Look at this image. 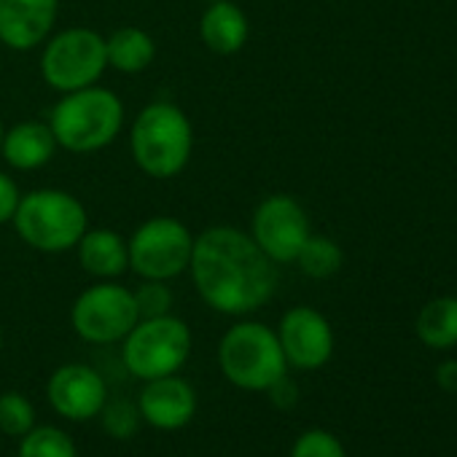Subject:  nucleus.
Wrapping results in <instances>:
<instances>
[{"instance_id":"nucleus-28","label":"nucleus","mask_w":457,"mask_h":457,"mask_svg":"<svg viewBox=\"0 0 457 457\" xmlns=\"http://www.w3.org/2000/svg\"><path fill=\"white\" fill-rule=\"evenodd\" d=\"M438 382L446 390H457V363H444L438 366Z\"/></svg>"},{"instance_id":"nucleus-23","label":"nucleus","mask_w":457,"mask_h":457,"mask_svg":"<svg viewBox=\"0 0 457 457\" xmlns=\"http://www.w3.org/2000/svg\"><path fill=\"white\" fill-rule=\"evenodd\" d=\"M103 420V430L113 438H132L140 428V409L137 403H132L129 398H113L105 401L103 411L97 414Z\"/></svg>"},{"instance_id":"nucleus-3","label":"nucleus","mask_w":457,"mask_h":457,"mask_svg":"<svg viewBox=\"0 0 457 457\" xmlns=\"http://www.w3.org/2000/svg\"><path fill=\"white\" fill-rule=\"evenodd\" d=\"M127 121V108L121 97L100 84L60 95L49 113V127L57 137V145L68 154L89 156L121 135Z\"/></svg>"},{"instance_id":"nucleus-5","label":"nucleus","mask_w":457,"mask_h":457,"mask_svg":"<svg viewBox=\"0 0 457 457\" xmlns=\"http://www.w3.org/2000/svg\"><path fill=\"white\" fill-rule=\"evenodd\" d=\"M218 366L223 377L245 393H267L288 374L278 331L259 320H237L218 342Z\"/></svg>"},{"instance_id":"nucleus-8","label":"nucleus","mask_w":457,"mask_h":457,"mask_svg":"<svg viewBox=\"0 0 457 457\" xmlns=\"http://www.w3.org/2000/svg\"><path fill=\"white\" fill-rule=\"evenodd\" d=\"M129 270L140 280H175L188 272L194 232L172 215L145 218L127 237Z\"/></svg>"},{"instance_id":"nucleus-10","label":"nucleus","mask_w":457,"mask_h":457,"mask_svg":"<svg viewBox=\"0 0 457 457\" xmlns=\"http://www.w3.org/2000/svg\"><path fill=\"white\" fill-rule=\"evenodd\" d=\"M248 235L278 267L294 264L307 237L312 235L310 215L296 196L270 194L256 204Z\"/></svg>"},{"instance_id":"nucleus-27","label":"nucleus","mask_w":457,"mask_h":457,"mask_svg":"<svg viewBox=\"0 0 457 457\" xmlns=\"http://www.w3.org/2000/svg\"><path fill=\"white\" fill-rule=\"evenodd\" d=\"M267 393H270V398H272V403H275L278 409H294L296 401H299V387H296L294 379H288V374L280 377Z\"/></svg>"},{"instance_id":"nucleus-25","label":"nucleus","mask_w":457,"mask_h":457,"mask_svg":"<svg viewBox=\"0 0 457 457\" xmlns=\"http://www.w3.org/2000/svg\"><path fill=\"white\" fill-rule=\"evenodd\" d=\"M291 457H347L342 441L328 430H307L294 441Z\"/></svg>"},{"instance_id":"nucleus-2","label":"nucleus","mask_w":457,"mask_h":457,"mask_svg":"<svg viewBox=\"0 0 457 457\" xmlns=\"http://www.w3.org/2000/svg\"><path fill=\"white\" fill-rule=\"evenodd\" d=\"M129 151L137 170L154 180L178 178L194 156V124L170 100L143 105L132 121Z\"/></svg>"},{"instance_id":"nucleus-17","label":"nucleus","mask_w":457,"mask_h":457,"mask_svg":"<svg viewBox=\"0 0 457 457\" xmlns=\"http://www.w3.org/2000/svg\"><path fill=\"white\" fill-rule=\"evenodd\" d=\"M73 251L79 267L95 280H119L124 272H129L127 237L116 228H87Z\"/></svg>"},{"instance_id":"nucleus-6","label":"nucleus","mask_w":457,"mask_h":457,"mask_svg":"<svg viewBox=\"0 0 457 457\" xmlns=\"http://www.w3.org/2000/svg\"><path fill=\"white\" fill-rule=\"evenodd\" d=\"M191 328L186 320L170 315L140 318L121 339V361L127 371L143 382L178 374L191 355Z\"/></svg>"},{"instance_id":"nucleus-14","label":"nucleus","mask_w":457,"mask_h":457,"mask_svg":"<svg viewBox=\"0 0 457 457\" xmlns=\"http://www.w3.org/2000/svg\"><path fill=\"white\" fill-rule=\"evenodd\" d=\"M137 409L143 422L156 430H180L196 414V390L178 374L148 379L137 395Z\"/></svg>"},{"instance_id":"nucleus-31","label":"nucleus","mask_w":457,"mask_h":457,"mask_svg":"<svg viewBox=\"0 0 457 457\" xmlns=\"http://www.w3.org/2000/svg\"><path fill=\"white\" fill-rule=\"evenodd\" d=\"M207 4H212V0H207Z\"/></svg>"},{"instance_id":"nucleus-26","label":"nucleus","mask_w":457,"mask_h":457,"mask_svg":"<svg viewBox=\"0 0 457 457\" xmlns=\"http://www.w3.org/2000/svg\"><path fill=\"white\" fill-rule=\"evenodd\" d=\"M20 199H22V188L20 183L0 170V226H6L14 220V212L20 207Z\"/></svg>"},{"instance_id":"nucleus-20","label":"nucleus","mask_w":457,"mask_h":457,"mask_svg":"<svg viewBox=\"0 0 457 457\" xmlns=\"http://www.w3.org/2000/svg\"><path fill=\"white\" fill-rule=\"evenodd\" d=\"M342 262H345V253H342V248L331 237H326V235H310L294 264L307 278L326 280V278H331V275L339 272Z\"/></svg>"},{"instance_id":"nucleus-29","label":"nucleus","mask_w":457,"mask_h":457,"mask_svg":"<svg viewBox=\"0 0 457 457\" xmlns=\"http://www.w3.org/2000/svg\"><path fill=\"white\" fill-rule=\"evenodd\" d=\"M4 132H6V127H4V119H0V143H4Z\"/></svg>"},{"instance_id":"nucleus-30","label":"nucleus","mask_w":457,"mask_h":457,"mask_svg":"<svg viewBox=\"0 0 457 457\" xmlns=\"http://www.w3.org/2000/svg\"><path fill=\"white\" fill-rule=\"evenodd\" d=\"M0 350H4V326H0Z\"/></svg>"},{"instance_id":"nucleus-9","label":"nucleus","mask_w":457,"mask_h":457,"mask_svg":"<svg viewBox=\"0 0 457 457\" xmlns=\"http://www.w3.org/2000/svg\"><path fill=\"white\" fill-rule=\"evenodd\" d=\"M140 320L132 288L100 280L84 288L71 307V326L89 345H116Z\"/></svg>"},{"instance_id":"nucleus-13","label":"nucleus","mask_w":457,"mask_h":457,"mask_svg":"<svg viewBox=\"0 0 457 457\" xmlns=\"http://www.w3.org/2000/svg\"><path fill=\"white\" fill-rule=\"evenodd\" d=\"M60 17V0H0V44L12 52L44 46Z\"/></svg>"},{"instance_id":"nucleus-21","label":"nucleus","mask_w":457,"mask_h":457,"mask_svg":"<svg viewBox=\"0 0 457 457\" xmlns=\"http://www.w3.org/2000/svg\"><path fill=\"white\" fill-rule=\"evenodd\" d=\"M17 457H79L73 438L54 425H36L20 438Z\"/></svg>"},{"instance_id":"nucleus-15","label":"nucleus","mask_w":457,"mask_h":457,"mask_svg":"<svg viewBox=\"0 0 457 457\" xmlns=\"http://www.w3.org/2000/svg\"><path fill=\"white\" fill-rule=\"evenodd\" d=\"M57 148L60 145L49 121L25 119L4 132L0 156H4V162L17 172H36L54 159Z\"/></svg>"},{"instance_id":"nucleus-7","label":"nucleus","mask_w":457,"mask_h":457,"mask_svg":"<svg viewBox=\"0 0 457 457\" xmlns=\"http://www.w3.org/2000/svg\"><path fill=\"white\" fill-rule=\"evenodd\" d=\"M41 79L57 95L95 87L108 71L105 36L92 28H65L41 46Z\"/></svg>"},{"instance_id":"nucleus-22","label":"nucleus","mask_w":457,"mask_h":457,"mask_svg":"<svg viewBox=\"0 0 457 457\" xmlns=\"http://www.w3.org/2000/svg\"><path fill=\"white\" fill-rule=\"evenodd\" d=\"M36 428V406L22 393H4L0 395V430L6 436L22 438Z\"/></svg>"},{"instance_id":"nucleus-12","label":"nucleus","mask_w":457,"mask_h":457,"mask_svg":"<svg viewBox=\"0 0 457 457\" xmlns=\"http://www.w3.org/2000/svg\"><path fill=\"white\" fill-rule=\"evenodd\" d=\"M46 398L60 417L87 422L103 411L108 401V385L97 369L87 363H65L49 377Z\"/></svg>"},{"instance_id":"nucleus-11","label":"nucleus","mask_w":457,"mask_h":457,"mask_svg":"<svg viewBox=\"0 0 457 457\" xmlns=\"http://www.w3.org/2000/svg\"><path fill=\"white\" fill-rule=\"evenodd\" d=\"M278 339L288 366L302 371H315L326 366L334 353L331 323L312 307H291L280 318Z\"/></svg>"},{"instance_id":"nucleus-18","label":"nucleus","mask_w":457,"mask_h":457,"mask_svg":"<svg viewBox=\"0 0 457 457\" xmlns=\"http://www.w3.org/2000/svg\"><path fill=\"white\" fill-rule=\"evenodd\" d=\"M108 68L121 76H140L156 60V41L148 30L137 25H121L111 36H105Z\"/></svg>"},{"instance_id":"nucleus-1","label":"nucleus","mask_w":457,"mask_h":457,"mask_svg":"<svg viewBox=\"0 0 457 457\" xmlns=\"http://www.w3.org/2000/svg\"><path fill=\"white\" fill-rule=\"evenodd\" d=\"M199 299L232 318L259 312L278 291V264L237 226H210L194 235L188 262Z\"/></svg>"},{"instance_id":"nucleus-19","label":"nucleus","mask_w":457,"mask_h":457,"mask_svg":"<svg viewBox=\"0 0 457 457\" xmlns=\"http://www.w3.org/2000/svg\"><path fill=\"white\" fill-rule=\"evenodd\" d=\"M417 337L433 350L454 347L457 345V299L444 296V299H433L430 304H425L417 318Z\"/></svg>"},{"instance_id":"nucleus-4","label":"nucleus","mask_w":457,"mask_h":457,"mask_svg":"<svg viewBox=\"0 0 457 457\" xmlns=\"http://www.w3.org/2000/svg\"><path fill=\"white\" fill-rule=\"evenodd\" d=\"M12 226L28 248L57 256L79 245L89 228V212L65 188H33L22 194Z\"/></svg>"},{"instance_id":"nucleus-16","label":"nucleus","mask_w":457,"mask_h":457,"mask_svg":"<svg viewBox=\"0 0 457 457\" xmlns=\"http://www.w3.org/2000/svg\"><path fill=\"white\" fill-rule=\"evenodd\" d=\"M199 38L218 57L240 54L251 38V20L235 0H212L199 17Z\"/></svg>"},{"instance_id":"nucleus-24","label":"nucleus","mask_w":457,"mask_h":457,"mask_svg":"<svg viewBox=\"0 0 457 457\" xmlns=\"http://www.w3.org/2000/svg\"><path fill=\"white\" fill-rule=\"evenodd\" d=\"M135 304L140 318H162L172 312L175 296L164 280H143L135 291Z\"/></svg>"}]
</instances>
